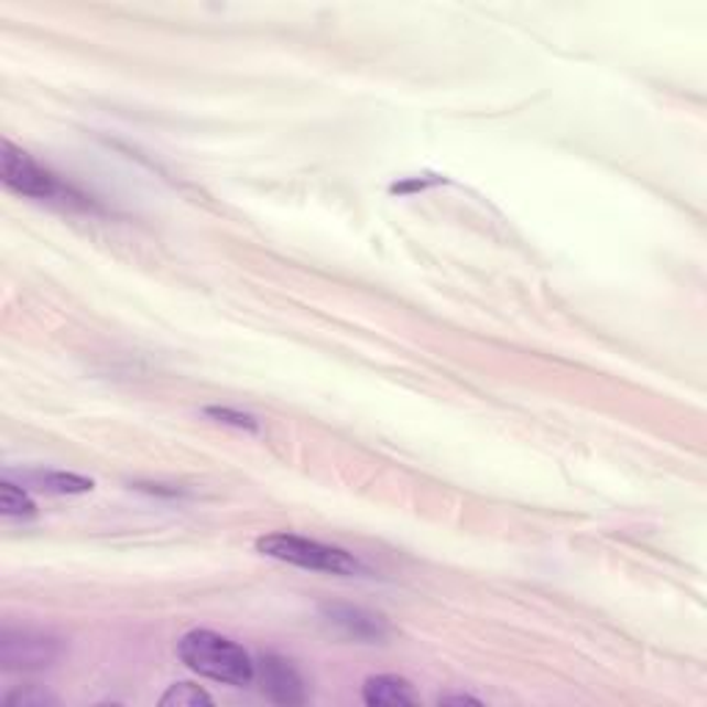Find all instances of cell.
Masks as SVG:
<instances>
[{
	"instance_id": "5b68a950",
	"label": "cell",
	"mask_w": 707,
	"mask_h": 707,
	"mask_svg": "<svg viewBox=\"0 0 707 707\" xmlns=\"http://www.w3.org/2000/svg\"><path fill=\"white\" fill-rule=\"evenodd\" d=\"M320 619L337 635L357 644H382L390 639V622L382 613L366 611L360 606H342V602H326L320 606Z\"/></svg>"
},
{
	"instance_id": "8992f818",
	"label": "cell",
	"mask_w": 707,
	"mask_h": 707,
	"mask_svg": "<svg viewBox=\"0 0 707 707\" xmlns=\"http://www.w3.org/2000/svg\"><path fill=\"white\" fill-rule=\"evenodd\" d=\"M254 663H258L254 683H260V690L271 701H276V705H302V701H307V683H304L302 672L287 657L269 652V655L254 657Z\"/></svg>"
},
{
	"instance_id": "9c48e42d",
	"label": "cell",
	"mask_w": 707,
	"mask_h": 707,
	"mask_svg": "<svg viewBox=\"0 0 707 707\" xmlns=\"http://www.w3.org/2000/svg\"><path fill=\"white\" fill-rule=\"evenodd\" d=\"M0 511L9 520H25V516L36 514V503L31 500L29 489L14 483L12 478H3V483H0Z\"/></svg>"
},
{
	"instance_id": "7c38bea8",
	"label": "cell",
	"mask_w": 707,
	"mask_h": 707,
	"mask_svg": "<svg viewBox=\"0 0 707 707\" xmlns=\"http://www.w3.org/2000/svg\"><path fill=\"white\" fill-rule=\"evenodd\" d=\"M3 701H9V705H23V707H45V705H56V696H51L42 688H23V690H12V694H7L3 696Z\"/></svg>"
},
{
	"instance_id": "52a82bcc",
	"label": "cell",
	"mask_w": 707,
	"mask_h": 707,
	"mask_svg": "<svg viewBox=\"0 0 707 707\" xmlns=\"http://www.w3.org/2000/svg\"><path fill=\"white\" fill-rule=\"evenodd\" d=\"M362 701L371 707L417 705V694L410 679L399 677V674H377L362 685Z\"/></svg>"
},
{
	"instance_id": "30bf717a",
	"label": "cell",
	"mask_w": 707,
	"mask_h": 707,
	"mask_svg": "<svg viewBox=\"0 0 707 707\" xmlns=\"http://www.w3.org/2000/svg\"><path fill=\"white\" fill-rule=\"evenodd\" d=\"M214 696L194 683H174L168 685L166 694L161 696V707H210Z\"/></svg>"
},
{
	"instance_id": "ba28073f",
	"label": "cell",
	"mask_w": 707,
	"mask_h": 707,
	"mask_svg": "<svg viewBox=\"0 0 707 707\" xmlns=\"http://www.w3.org/2000/svg\"><path fill=\"white\" fill-rule=\"evenodd\" d=\"M20 481L47 494H84L95 489V481H91V478L75 476V472H62V470L20 472Z\"/></svg>"
},
{
	"instance_id": "3957f363",
	"label": "cell",
	"mask_w": 707,
	"mask_h": 707,
	"mask_svg": "<svg viewBox=\"0 0 707 707\" xmlns=\"http://www.w3.org/2000/svg\"><path fill=\"white\" fill-rule=\"evenodd\" d=\"M0 177L7 183L9 192L20 194L29 199H58L64 205H78V208H91L89 199L84 194L75 192L73 186L62 183L51 168L42 166L34 155L14 146L12 141H3V152H0Z\"/></svg>"
},
{
	"instance_id": "277c9868",
	"label": "cell",
	"mask_w": 707,
	"mask_h": 707,
	"mask_svg": "<svg viewBox=\"0 0 707 707\" xmlns=\"http://www.w3.org/2000/svg\"><path fill=\"white\" fill-rule=\"evenodd\" d=\"M64 655V641L47 630L12 628L0 633V666L3 672H42Z\"/></svg>"
},
{
	"instance_id": "4fadbf2b",
	"label": "cell",
	"mask_w": 707,
	"mask_h": 707,
	"mask_svg": "<svg viewBox=\"0 0 707 707\" xmlns=\"http://www.w3.org/2000/svg\"><path fill=\"white\" fill-rule=\"evenodd\" d=\"M439 705H481V699L470 694H445L439 696Z\"/></svg>"
},
{
	"instance_id": "7a4b0ae2",
	"label": "cell",
	"mask_w": 707,
	"mask_h": 707,
	"mask_svg": "<svg viewBox=\"0 0 707 707\" xmlns=\"http://www.w3.org/2000/svg\"><path fill=\"white\" fill-rule=\"evenodd\" d=\"M258 553L274 558V562L291 564V567L309 569V573L337 575V578H354V575H366V567L357 556L335 545H324L318 540H307L298 534H265L254 542Z\"/></svg>"
},
{
	"instance_id": "8fae6325",
	"label": "cell",
	"mask_w": 707,
	"mask_h": 707,
	"mask_svg": "<svg viewBox=\"0 0 707 707\" xmlns=\"http://www.w3.org/2000/svg\"><path fill=\"white\" fill-rule=\"evenodd\" d=\"M205 415L214 417L216 423H225V426H232V428H241V432H260V423L258 417L247 415V412H238V410H230V406H205Z\"/></svg>"
},
{
	"instance_id": "6da1fadb",
	"label": "cell",
	"mask_w": 707,
	"mask_h": 707,
	"mask_svg": "<svg viewBox=\"0 0 707 707\" xmlns=\"http://www.w3.org/2000/svg\"><path fill=\"white\" fill-rule=\"evenodd\" d=\"M177 657L199 677L236 685V688L252 685L254 674H258L254 657L241 644L214 630H188L177 641Z\"/></svg>"
}]
</instances>
